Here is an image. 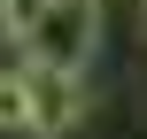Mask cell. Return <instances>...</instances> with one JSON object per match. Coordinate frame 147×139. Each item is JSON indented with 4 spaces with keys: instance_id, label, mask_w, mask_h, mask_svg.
Segmentation results:
<instances>
[{
    "instance_id": "obj_1",
    "label": "cell",
    "mask_w": 147,
    "mask_h": 139,
    "mask_svg": "<svg viewBox=\"0 0 147 139\" xmlns=\"http://www.w3.org/2000/svg\"><path fill=\"white\" fill-rule=\"evenodd\" d=\"M93 46H101V8H93V0H54L23 54H31L39 70H78V77H85Z\"/></svg>"
},
{
    "instance_id": "obj_2",
    "label": "cell",
    "mask_w": 147,
    "mask_h": 139,
    "mask_svg": "<svg viewBox=\"0 0 147 139\" xmlns=\"http://www.w3.org/2000/svg\"><path fill=\"white\" fill-rule=\"evenodd\" d=\"M23 93H31V132L39 139H54V132H70L78 116H85V77L78 70H23Z\"/></svg>"
},
{
    "instance_id": "obj_3",
    "label": "cell",
    "mask_w": 147,
    "mask_h": 139,
    "mask_svg": "<svg viewBox=\"0 0 147 139\" xmlns=\"http://www.w3.org/2000/svg\"><path fill=\"white\" fill-rule=\"evenodd\" d=\"M47 8L54 0H0V39L8 46H31V31L47 23Z\"/></svg>"
},
{
    "instance_id": "obj_4",
    "label": "cell",
    "mask_w": 147,
    "mask_h": 139,
    "mask_svg": "<svg viewBox=\"0 0 147 139\" xmlns=\"http://www.w3.org/2000/svg\"><path fill=\"white\" fill-rule=\"evenodd\" d=\"M140 23H147V8H140Z\"/></svg>"
}]
</instances>
